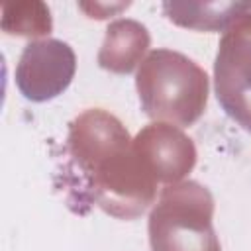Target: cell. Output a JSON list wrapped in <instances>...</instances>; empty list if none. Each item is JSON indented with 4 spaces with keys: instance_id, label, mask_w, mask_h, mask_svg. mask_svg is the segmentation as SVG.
<instances>
[{
    "instance_id": "obj_1",
    "label": "cell",
    "mask_w": 251,
    "mask_h": 251,
    "mask_svg": "<svg viewBox=\"0 0 251 251\" xmlns=\"http://www.w3.org/2000/svg\"><path fill=\"white\" fill-rule=\"evenodd\" d=\"M69 151L86 180L82 200L120 218H133L153 202L155 178L114 116L88 110L76 118L71 124Z\"/></svg>"
},
{
    "instance_id": "obj_8",
    "label": "cell",
    "mask_w": 251,
    "mask_h": 251,
    "mask_svg": "<svg viewBox=\"0 0 251 251\" xmlns=\"http://www.w3.org/2000/svg\"><path fill=\"white\" fill-rule=\"evenodd\" d=\"M251 4H165L169 18L180 25L196 29H227L233 25Z\"/></svg>"
},
{
    "instance_id": "obj_7",
    "label": "cell",
    "mask_w": 251,
    "mask_h": 251,
    "mask_svg": "<svg viewBox=\"0 0 251 251\" xmlns=\"http://www.w3.org/2000/svg\"><path fill=\"white\" fill-rule=\"evenodd\" d=\"M149 35L143 25L131 20H120L114 22L108 27L106 41L100 51V67L116 73H129L135 65L137 59L141 57L143 49L135 47H147Z\"/></svg>"
},
{
    "instance_id": "obj_3",
    "label": "cell",
    "mask_w": 251,
    "mask_h": 251,
    "mask_svg": "<svg viewBox=\"0 0 251 251\" xmlns=\"http://www.w3.org/2000/svg\"><path fill=\"white\" fill-rule=\"evenodd\" d=\"M214 202L198 182H178L163 188L149 216L153 251H220L212 227Z\"/></svg>"
},
{
    "instance_id": "obj_4",
    "label": "cell",
    "mask_w": 251,
    "mask_h": 251,
    "mask_svg": "<svg viewBox=\"0 0 251 251\" xmlns=\"http://www.w3.org/2000/svg\"><path fill=\"white\" fill-rule=\"evenodd\" d=\"M216 96L226 114L251 131V14L224 33L214 63Z\"/></svg>"
},
{
    "instance_id": "obj_6",
    "label": "cell",
    "mask_w": 251,
    "mask_h": 251,
    "mask_svg": "<svg viewBox=\"0 0 251 251\" xmlns=\"http://www.w3.org/2000/svg\"><path fill=\"white\" fill-rule=\"evenodd\" d=\"M133 149L153 178L163 182L182 178L196 161L190 139L167 124L149 126L139 131Z\"/></svg>"
},
{
    "instance_id": "obj_5",
    "label": "cell",
    "mask_w": 251,
    "mask_h": 251,
    "mask_svg": "<svg viewBox=\"0 0 251 251\" xmlns=\"http://www.w3.org/2000/svg\"><path fill=\"white\" fill-rule=\"evenodd\" d=\"M75 73L73 49L57 39L29 43L18 63L16 80L25 98L41 102L65 90Z\"/></svg>"
},
{
    "instance_id": "obj_2",
    "label": "cell",
    "mask_w": 251,
    "mask_h": 251,
    "mask_svg": "<svg viewBox=\"0 0 251 251\" xmlns=\"http://www.w3.org/2000/svg\"><path fill=\"white\" fill-rule=\"evenodd\" d=\"M135 86L143 112L175 126L194 124L208 100L206 73L182 53L155 49L141 63Z\"/></svg>"
}]
</instances>
